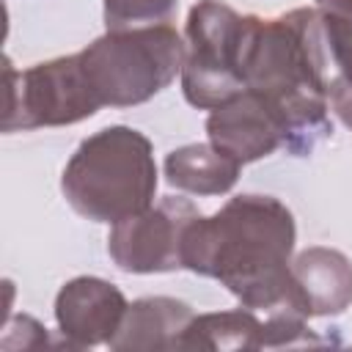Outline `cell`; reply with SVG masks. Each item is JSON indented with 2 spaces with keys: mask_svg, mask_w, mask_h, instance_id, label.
<instances>
[{
  "mask_svg": "<svg viewBox=\"0 0 352 352\" xmlns=\"http://www.w3.org/2000/svg\"><path fill=\"white\" fill-rule=\"evenodd\" d=\"M292 275L311 316H336L352 305V261L333 248H308L292 261Z\"/></svg>",
  "mask_w": 352,
  "mask_h": 352,
  "instance_id": "cell-11",
  "label": "cell"
},
{
  "mask_svg": "<svg viewBox=\"0 0 352 352\" xmlns=\"http://www.w3.org/2000/svg\"><path fill=\"white\" fill-rule=\"evenodd\" d=\"M294 214L272 195H236L212 217H198L184 236V270L220 280L245 308L272 314L308 305L292 275Z\"/></svg>",
  "mask_w": 352,
  "mask_h": 352,
  "instance_id": "cell-1",
  "label": "cell"
},
{
  "mask_svg": "<svg viewBox=\"0 0 352 352\" xmlns=\"http://www.w3.org/2000/svg\"><path fill=\"white\" fill-rule=\"evenodd\" d=\"M261 19L220 0H201L184 25L182 91L198 110H214L248 85V63Z\"/></svg>",
  "mask_w": 352,
  "mask_h": 352,
  "instance_id": "cell-4",
  "label": "cell"
},
{
  "mask_svg": "<svg viewBox=\"0 0 352 352\" xmlns=\"http://www.w3.org/2000/svg\"><path fill=\"white\" fill-rule=\"evenodd\" d=\"M333 110H336V116L341 118V124L352 129V85H349L344 94H338V96L333 99Z\"/></svg>",
  "mask_w": 352,
  "mask_h": 352,
  "instance_id": "cell-15",
  "label": "cell"
},
{
  "mask_svg": "<svg viewBox=\"0 0 352 352\" xmlns=\"http://www.w3.org/2000/svg\"><path fill=\"white\" fill-rule=\"evenodd\" d=\"M209 143L236 162H256L286 148V126L278 113L250 88L214 107L206 118Z\"/></svg>",
  "mask_w": 352,
  "mask_h": 352,
  "instance_id": "cell-8",
  "label": "cell"
},
{
  "mask_svg": "<svg viewBox=\"0 0 352 352\" xmlns=\"http://www.w3.org/2000/svg\"><path fill=\"white\" fill-rule=\"evenodd\" d=\"M80 60L102 107H132L173 82L184 63V41L168 22L107 30L80 50Z\"/></svg>",
  "mask_w": 352,
  "mask_h": 352,
  "instance_id": "cell-5",
  "label": "cell"
},
{
  "mask_svg": "<svg viewBox=\"0 0 352 352\" xmlns=\"http://www.w3.org/2000/svg\"><path fill=\"white\" fill-rule=\"evenodd\" d=\"M192 319V308L176 297H140L126 305L121 327L107 346L116 352L182 349V338Z\"/></svg>",
  "mask_w": 352,
  "mask_h": 352,
  "instance_id": "cell-10",
  "label": "cell"
},
{
  "mask_svg": "<svg viewBox=\"0 0 352 352\" xmlns=\"http://www.w3.org/2000/svg\"><path fill=\"white\" fill-rule=\"evenodd\" d=\"M60 190L69 206L94 223H118L148 209L157 192L151 140L124 124L99 129L66 162Z\"/></svg>",
  "mask_w": 352,
  "mask_h": 352,
  "instance_id": "cell-2",
  "label": "cell"
},
{
  "mask_svg": "<svg viewBox=\"0 0 352 352\" xmlns=\"http://www.w3.org/2000/svg\"><path fill=\"white\" fill-rule=\"evenodd\" d=\"M316 8L338 14L344 19H352V0H316Z\"/></svg>",
  "mask_w": 352,
  "mask_h": 352,
  "instance_id": "cell-16",
  "label": "cell"
},
{
  "mask_svg": "<svg viewBox=\"0 0 352 352\" xmlns=\"http://www.w3.org/2000/svg\"><path fill=\"white\" fill-rule=\"evenodd\" d=\"M242 162L212 143H190L165 157V179L170 187L192 195H223L239 179Z\"/></svg>",
  "mask_w": 352,
  "mask_h": 352,
  "instance_id": "cell-12",
  "label": "cell"
},
{
  "mask_svg": "<svg viewBox=\"0 0 352 352\" xmlns=\"http://www.w3.org/2000/svg\"><path fill=\"white\" fill-rule=\"evenodd\" d=\"M102 107L82 69L80 52L33 63L16 72L6 58V116L3 132L69 126L91 118Z\"/></svg>",
  "mask_w": 352,
  "mask_h": 352,
  "instance_id": "cell-6",
  "label": "cell"
},
{
  "mask_svg": "<svg viewBox=\"0 0 352 352\" xmlns=\"http://www.w3.org/2000/svg\"><path fill=\"white\" fill-rule=\"evenodd\" d=\"M124 292L94 275L72 278L55 297V322L69 346L110 344L126 314Z\"/></svg>",
  "mask_w": 352,
  "mask_h": 352,
  "instance_id": "cell-9",
  "label": "cell"
},
{
  "mask_svg": "<svg viewBox=\"0 0 352 352\" xmlns=\"http://www.w3.org/2000/svg\"><path fill=\"white\" fill-rule=\"evenodd\" d=\"M201 217V209L176 195H165L160 204L113 223L107 236V253L118 270L135 275L173 272L184 267V236Z\"/></svg>",
  "mask_w": 352,
  "mask_h": 352,
  "instance_id": "cell-7",
  "label": "cell"
},
{
  "mask_svg": "<svg viewBox=\"0 0 352 352\" xmlns=\"http://www.w3.org/2000/svg\"><path fill=\"white\" fill-rule=\"evenodd\" d=\"M245 88L256 91L278 113L286 126V151L294 157L311 154L327 135H333L327 116L330 99L311 72L292 11L278 19H261Z\"/></svg>",
  "mask_w": 352,
  "mask_h": 352,
  "instance_id": "cell-3",
  "label": "cell"
},
{
  "mask_svg": "<svg viewBox=\"0 0 352 352\" xmlns=\"http://www.w3.org/2000/svg\"><path fill=\"white\" fill-rule=\"evenodd\" d=\"M182 349H272V333L267 319L242 305L195 316L182 338Z\"/></svg>",
  "mask_w": 352,
  "mask_h": 352,
  "instance_id": "cell-13",
  "label": "cell"
},
{
  "mask_svg": "<svg viewBox=\"0 0 352 352\" xmlns=\"http://www.w3.org/2000/svg\"><path fill=\"white\" fill-rule=\"evenodd\" d=\"M176 0H104L107 30H132L146 25H165Z\"/></svg>",
  "mask_w": 352,
  "mask_h": 352,
  "instance_id": "cell-14",
  "label": "cell"
}]
</instances>
